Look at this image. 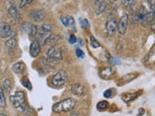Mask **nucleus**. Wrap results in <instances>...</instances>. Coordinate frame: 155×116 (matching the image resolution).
Listing matches in <instances>:
<instances>
[{
  "label": "nucleus",
  "instance_id": "nucleus-4",
  "mask_svg": "<svg viewBox=\"0 0 155 116\" xmlns=\"http://www.w3.org/2000/svg\"><path fill=\"white\" fill-rule=\"evenodd\" d=\"M52 31V25L50 23H45L39 28V43H42V45L45 46L46 40L49 38Z\"/></svg>",
  "mask_w": 155,
  "mask_h": 116
},
{
  "label": "nucleus",
  "instance_id": "nucleus-12",
  "mask_svg": "<svg viewBox=\"0 0 155 116\" xmlns=\"http://www.w3.org/2000/svg\"><path fill=\"white\" fill-rule=\"evenodd\" d=\"M100 76L104 79H110L115 76V71L112 67H106L100 71Z\"/></svg>",
  "mask_w": 155,
  "mask_h": 116
},
{
  "label": "nucleus",
  "instance_id": "nucleus-17",
  "mask_svg": "<svg viewBox=\"0 0 155 116\" xmlns=\"http://www.w3.org/2000/svg\"><path fill=\"white\" fill-rule=\"evenodd\" d=\"M5 46H6V48L9 49H14L16 48V46H17V40H16L15 38L8 39L5 42Z\"/></svg>",
  "mask_w": 155,
  "mask_h": 116
},
{
  "label": "nucleus",
  "instance_id": "nucleus-24",
  "mask_svg": "<svg viewBox=\"0 0 155 116\" xmlns=\"http://www.w3.org/2000/svg\"><path fill=\"white\" fill-rule=\"evenodd\" d=\"M31 26H32V24H31L30 22H24L23 25H21V29H23L25 33L29 34L30 29H31Z\"/></svg>",
  "mask_w": 155,
  "mask_h": 116
},
{
  "label": "nucleus",
  "instance_id": "nucleus-13",
  "mask_svg": "<svg viewBox=\"0 0 155 116\" xmlns=\"http://www.w3.org/2000/svg\"><path fill=\"white\" fill-rule=\"evenodd\" d=\"M30 54L31 56H33V57H37L38 55L40 54L41 52V44L39 43V41L38 40H34L32 44L30 45Z\"/></svg>",
  "mask_w": 155,
  "mask_h": 116
},
{
  "label": "nucleus",
  "instance_id": "nucleus-33",
  "mask_svg": "<svg viewBox=\"0 0 155 116\" xmlns=\"http://www.w3.org/2000/svg\"><path fill=\"white\" fill-rule=\"evenodd\" d=\"M60 20H61V22L63 23V25L68 27V18L67 17H62Z\"/></svg>",
  "mask_w": 155,
  "mask_h": 116
},
{
  "label": "nucleus",
  "instance_id": "nucleus-37",
  "mask_svg": "<svg viewBox=\"0 0 155 116\" xmlns=\"http://www.w3.org/2000/svg\"><path fill=\"white\" fill-rule=\"evenodd\" d=\"M144 108H141V113H139L138 115H139V116H142V115L144 114Z\"/></svg>",
  "mask_w": 155,
  "mask_h": 116
},
{
  "label": "nucleus",
  "instance_id": "nucleus-36",
  "mask_svg": "<svg viewBox=\"0 0 155 116\" xmlns=\"http://www.w3.org/2000/svg\"><path fill=\"white\" fill-rule=\"evenodd\" d=\"M148 3V6H149V8H150V12H153V13H154V4H153V3H154V1H148L147 2Z\"/></svg>",
  "mask_w": 155,
  "mask_h": 116
},
{
  "label": "nucleus",
  "instance_id": "nucleus-19",
  "mask_svg": "<svg viewBox=\"0 0 155 116\" xmlns=\"http://www.w3.org/2000/svg\"><path fill=\"white\" fill-rule=\"evenodd\" d=\"M6 106V98L4 95V90L0 87V108H4Z\"/></svg>",
  "mask_w": 155,
  "mask_h": 116
},
{
  "label": "nucleus",
  "instance_id": "nucleus-20",
  "mask_svg": "<svg viewBox=\"0 0 155 116\" xmlns=\"http://www.w3.org/2000/svg\"><path fill=\"white\" fill-rule=\"evenodd\" d=\"M11 89H12L11 80L9 79V78H6L4 80V82H3V90H5L6 93H10Z\"/></svg>",
  "mask_w": 155,
  "mask_h": 116
},
{
  "label": "nucleus",
  "instance_id": "nucleus-11",
  "mask_svg": "<svg viewBox=\"0 0 155 116\" xmlns=\"http://www.w3.org/2000/svg\"><path fill=\"white\" fill-rule=\"evenodd\" d=\"M8 15L13 23H17L18 20H20V13H18V10L16 6H11V7L9 8Z\"/></svg>",
  "mask_w": 155,
  "mask_h": 116
},
{
  "label": "nucleus",
  "instance_id": "nucleus-25",
  "mask_svg": "<svg viewBox=\"0 0 155 116\" xmlns=\"http://www.w3.org/2000/svg\"><path fill=\"white\" fill-rule=\"evenodd\" d=\"M90 43H91V46H92L93 49H97V48H100V44L98 43V41L94 38L93 36L90 37Z\"/></svg>",
  "mask_w": 155,
  "mask_h": 116
},
{
  "label": "nucleus",
  "instance_id": "nucleus-18",
  "mask_svg": "<svg viewBox=\"0 0 155 116\" xmlns=\"http://www.w3.org/2000/svg\"><path fill=\"white\" fill-rule=\"evenodd\" d=\"M107 6H108V2H107V1H99V7L97 8L96 14H97V15L102 14L103 12L106 10Z\"/></svg>",
  "mask_w": 155,
  "mask_h": 116
},
{
  "label": "nucleus",
  "instance_id": "nucleus-16",
  "mask_svg": "<svg viewBox=\"0 0 155 116\" xmlns=\"http://www.w3.org/2000/svg\"><path fill=\"white\" fill-rule=\"evenodd\" d=\"M24 68H25V65L23 62H18V63L13 65V71H14L16 74L23 73Z\"/></svg>",
  "mask_w": 155,
  "mask_h": 116
},
{
  "label": "nucleus",
  "instance_id": "nucleus-1",
  "mask_svg": "<svg viewBox=\"0 0 155 116\" xmlns=\"http://www.w3.org/2000/svg\"><path fill=\"white\" fill-rule=\"evenodd\" d=\"M75 105H76V100H74L73 98H68L53 105L52 110L56 112V113L68 112V111H71L75 108Z\"/></svg>",
  "mask_w": 155,
  "mask_h": 116
},
{
  "label": "nucleus",
  "instance_id": "nucleus-10",
  "mask_svg": "<svg viewBox=\"0 0 155 116\" xmlns=\"http://www.w3.org/2000/svg\"><path fill=\"white\" fill-rule=\"evenodd\" d=\"M128 15L124 14L121 17V18L119 20V22L117 23V31L120 35H124L126 33V30H127V26H128Z\"/></svg>",
  "mask_w": 155,
  "mask_h": 116
},
{
  "label": "nucleus",
  "instance_id": "nucleus-15",
  "mask_svg": "<svg viewBox=\"0 0 155 116\" xmlns=\"http://www.w3.org/2000/svg\"><path fill=\"white\" fill-rule=\"evenodd\" d=\"M61 39L60 38V36L57 35V34H50L49 36V38L46 40V43H45V46L49 45V46H54V45L56 43L59 42V40Z\"/></svg>",
  "mask_w": 155,
  "mask_h": 116
},
{
  "label": "nucleus",
  "instance_id": "nucleus-28",
  "mask_svg": "<svg viewBox=\"0 0 155 116\" xmlns=\"http://www.w3.org/2000/svg\"><path fill=\"white\" fill-rule=\"evenodd\" d=\"M113 89H108L104 92V97L105 98H113Z\"/></svg>",
  "mask_w": 155,
  "mask_h": 116
},
{
  "label": "nucleus",
  "instance_id": "nucleus-29",
  "mask_svg": "<svg viewBox=\"0 0 155 116\" xmlns=\"http://www.w3.org/2000/svg\"><path fill=\"white\" fill-rule=\"evenodd\" d=\"M132 94H123L122 95V99H123V101H125V102H130L131 100H132Z\"/></svg>",
  "mask_w": 155,
  "mask_h": 116
},
{
  "label": "nucleus",
  "instance_id": "nucleus-34",
  "mask_svg": "<svg viewBox=\"0 0 155 116\" xmlns=\"http://www.w3.org/2000/svg\"><path fill=\"white\" fill-rule=\"evenodd\" d=\"M32 2L31 0H23V1H21V4H20V7L23 8L24 6H26L27 4H30V3Z\"/></svg>",
  "mask_w": 155,
  "mask_h": 116
},
{
  "label": "nucleus",
  "instance_id": "nucleus-30",
  "mask_svg": "<svg viewBox=\"0 0 155 116\" xmlns=\"http://www.w3.org/2000/svg\"><path fill=\"white\" fill-rule=\"evenodd\" d=\"M131 22L133 23V24H136L138 22V15H137V14L135 13V12H132V15H131Z\"/></svg>",
  "mask_w": 155,
  "mask_h": 116
},
{
  "label": "nucleus",
  "instance_id": "nucleus-27",
  "mask_svg": "<svg viewBox=\"0 0 155 116\" xmlns=\"http://www.w3.org/2000/svg\"><path fill=\"white\" fill-rule=\"evenodd\" d=\"M121 3L128 8H132V6L134 7V6L136 5V1H126L125 0V1H121Z\"/></svg>",
  "mask_w": 155,
  "mask_h": 116
},
{
  "label": "nucleus",
  "instance_id": "nucleus-5",
  "mask_svg": "<svg viewBox=\"0 0 155 116\" xmlns=\"http://www.w3.org/2000/svg\"><path fill=\"white\" fill-rule=\"evenodd\" d=\"M15 35H16V32L12 30L11 26L8 23L6 22L0 23V36H1V38L10 39V38H14Z\"/></svg>",
  "mask_w": 155,
  "mask_h": 116
},
{
  "label": "nucleus",
  "instance_id": "nucleus-6",
  "mask_svg": "<svg viewBox=\"0 0 155 116\" xmlns=\"http://www.w3.org/2000/svg\"><path fill=\"white\" fill-rule=\"evenodd\" d=\"M48 57L53 61H60L63 59V53L57 46H52L48 51Z\"/></svg>",
  "mask_w": 155,
  "mask_h": 116
},
{
  "label": "nucleus",
  "instance_id": "nucleus-7",
  "mask_svg": "<svg viewBox=\"0 0 155 116\" xmlns=\"http://www.w3.org/2000/svg\"><path fill=\"white\" fill-rule=\"evenodd\" d=\"M71 92L73 95H75L76 97L79 98H84L86 94V89L85 87L81 83H75L71 86Z\"/></svg>",
  "mask_w": 155,
  "mask_h": 116
},
{
  "label": "nucleus",
  "instance_id": "nucleus-38",
  "mask_svg": "<svg viewBox=\"0 0 155 116\" xmlns=\"http://www.w3.org/2000/svg\"><path fill=\"white\" fill-rule=\"evenodd\" d=\"M0 116H7V115L4 114V113H0Z\"/></svg>",
  "mask_w": 155,
  "mask_h": 116
},
{
  "label": "nucleus",
  "instance_id": "nucleus-35",
  "mask_svg": "<svg viewBox=\"0 0 155 116\" xmlns=\"http://www.w3.org/2000/svg\"><path fill=\"white\" fill-rule=\"evenodd\" d=\"M69 42H70V44H75L76 42H77V38H76L74 35H70V38H69Z\"/></svg>",
  "mask_w": 155,
  "mask_h": 116
},
{
  "label": "nucleus",
  "instance_id": "nucleus-8",
  "mask_svg": "<svg viewBox=\"0 0 155 116\" xmlns=\"http://www.w3.org/2000/svg\"><path fill=\"white\" fill-rule=\"evenodd\" d=\"M116 27H117V20L115 18H109L106 23V33L107 36H113L115 33Z\"/></svg>",
  "mask_w": 155,
  "mask_h": 116
},
{
  "label": "nucleus",
  "instance_id": "nucleus-14",
  "mask_svg": "<svg viewBox=\"0 0 155 116\" xmlns=\"http://www.w3.org/2000/svg\"><path fill=\"white\" fill-rule=\"evenodd\" d=\"M31 17L34 20L35 22H39V21H42L46 17V12L43 9H40V10H35L32 12L31 14Z\"/></svg>",
  "mask_w": 155,
  "mask_h": 116
},
{
  "label": "nucleus",
  "instance_id": "nucleus-32",
  "mask_svg": "<svg viewBox=\"0 0 155 116\" xmlns=\"http://www.w3.org/2000/svg\"><path fill=\"white\" fill-rule=\"evenodd\" d=\"M81 27L83 28H88L89 27V22H88L87 20H81Z\"/></svg>",
  "mask_w": 155,
  "mask_h": 116
},
{
  "label": "nucleus",
  "instance_id": "nucleus-22",
  "mask_svg": "<svg viewBox=\"0 0 155 116\" xmlns=\"http://www.w3.org/2000/svg\"><path fill=\"white\" fill-rule=\"evenodd\" d=\"M21 84L28 90H32V85H31V82L29 81L27 77H23L21 78Z\"/></svg>",
  "mask_w": 155,
  "mask_h": 116
},
{
  "label": "nucleus",
  "instance_id": "nucleus-21",
  "mask_svg": "<svg viewBox=\"0 0 155 116\" xmlns=\"http://www.w3.org/2000/svg\"><path fill=\"white\" fill-rule=\"evenodd\" d=\"M108 106H109V103H108L107 101H101L97 103V109L98 110H106V109L108 108Z\"/></svg>",
  "mask_w": 155,
  "mask_h": 116
},
{
  "label": "nucleus",
  "instance_id": "nucleus-23",
  "mask_svg": "<svg viewBox=\"0 0 155 116\" xmlns=\"http://www.w3.org/2000/svg\"><path fill=\"white\" fill-rule=\"evenodd\" d=\"M68 27L71 28V29L74 31H77V28H76V23H75V20L73 17L68 18Z\"/></svg>",
  "mask_w": 155,
  "mask_h": 116
},
{
  "label": "nucleus",
  "instance_id": "nucleus-9",
  "mask_svg": "<svg viewBox=\"0 0 155 116\" xmlns=\"http://www.w3.org/2000/svg\"><path fill=\"white\" fill-rule=\"evenodd\" d=\"M138 20L140 21L142 26L144 28L147 27V8L144 7V5L140 6V9H139V13H138Z\"/></svg>",
  "mask_w": 155,
  "mask_h": 116
},
{
  "label": "nucleus",
  "instance_id": "nucleus-26",
  "mask_svg": "<svg viewBox=\"0 0 155 116\" xmlns=\"http://www.w3.org/2000/svg\"><path fill=\"white\" fill-rule=\"evenodd\" d=\"M138 75L135 74V75H132V74H128L126 75V76L123 77V79L126 80V81H131V79H134L135 77H137Z\"/></svg>",
  "mask_w": 155,
  "mask_h": 116
},
{
  "label": "nucleus",
  "instance_id": "nucleus-2",
  "mask_svg": "<svg viewBox=\"0 0 155 116\" xmlns=\"http://www.w3.org/2000/svg\"><path fill=\"white\" fill-rule=\"evenodd\" d=\"M10 100L13 105L17 109L23 112L25 110V105H25V94L23 91H16L10 97Z\"/></svg>",
  "mask_w": 155,
  "mask_h": 116
},
{
  "label": "nucleus",
  "instance_id": "nucleus-31",
  "mask_svg": "<svg viewBox=\"0 0 155 116\" xmlns=\"http://www.w3.org/2000/svg\"><path fill=\"white\" fill-rule=\"evenodd\" d=\"M76 55H77L78 57H80V58H84V52L81 51V49H76Z\"/></svg>",
  "mask_w": 155,
  "mask_h": 116
},
{
  "label": "nucleus",
  "instance_id": "nucleus-3",
  "mask_svg": "<svg viewBox=\"0 0 155 116\" xmlns=\"http://www.w3.org/2000/svg\"><path fill=\"white\" fill-rule=\"evenodd\" d=\"M68 79V74L65 70H60L57 73L53 75L52 78V85L55 87H61L67 82Z\"/></svg>",
  "mask_w": 155,
  "mask_h": 116
}]
</instances>
